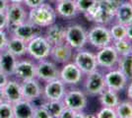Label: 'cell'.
Masks as SVG:
<instances>
[{
    "label": "cell",
    "instance_id": "30",
    "mask_svg": "<svg viewBox=\"0 0 132 118\" xmlns=\"http://www.w3.org/2000/svg\"><path fill=\"white\" fill-rule=\"evenodd\" d=\"M117 118H132V101H119V103L114 107Z\"/></svg>",
    "mask_w": 132,
    "mask_h": 118
},
{
    "label": "cell",
    "instance_id": "5",
    "mask_svg": "<svg viewBox=\"0 0 132 118\" xmlns=\"http://www.w3.org/2000/svg\"><path fill=\"white\" fill-rule=\"evenodd\" d=\"M88 35V43L96 47L102 48L112 43V39L110 37V30L105 25L97 24L87 32Z\"/></svg>",
    "mask_w": 132,
    "mask_h": 118
},
{
    "label": "cell",
    "instance_id": "16",
    "mask_svg": "<svg viewBox=\"0 0 132 118\" xmlns=\"http://www.w3.org/2000/svg\"><path fill=\"white\" fill-rule=\"evenodd\" d=\"M105 88H109L116 92H120L126 88L128 79L119 69H110L109 72L104 74Z\"/></svg>",
    "mask_w": 132,
    "mask_h": 118
},
{
    "label": "cell",
    "instance_id": "8",
    "mask_svg": "<svg viewBox=\"0 0 132 118\" xmlns=\"http://www.w3.org/2000/svg\"><path fill=\"white\" fill-rule=\"evenodd\" d=\"M60 68L57 66V63L51 59H44L37 62V76L36 78L39 82H50L59 78Z\"/></svg>",
    "mask_w": 132,
    "mask_h": 118
},
{
    "label": "cell",
    "instance_id": "11",
    "mask_svg": "<svg viewBox=\"0 0 132 118\" xmlns=\"http://www.w3.org/2000/svg\"><path fill=\"white\" fill-rule=\"evenodd\" d=\"M98 66L104 69H113L117 65L119 55L117 54L112 44H110L105 47L100 48L96 54Z\"/></svg>",
    "mask_w": 132,
    "mask_h": 118
},
{
    "label": "cell",
    "instance_id": "47",
    "mask_svg": "<svg viewBox=\"0 0 132 118\" xmlns=\"http://www.w3.org/2000/svg\"><path fill=\"white\" fill-rule=\"evenodd\" d=\"M129 2H130V3H131V5H132V0H129Z\"/></svg>",
    "mask_w": 132,
    "mask_h": 118
},
{
    "label": "cell",
    "instance_id": "26",
    "mask_svg": "<svg viewBox=\"0 0 132 118\" xmlns=\"http://www.w3.org/2000/svg\"><path fill=\"white\" fill-rule=\"evenodd\" d=\"M99 101L102 106L114 107L119 103L120 98L118 96V92L105 88L99 95Z\"/></svg>",
    "mask_w": 132,
    "mask_h": 118
},
{
    "label": "cell",
    "instance_id": "43",
    "mask_svg": "<svg viewBox=\"0 0 132 118\" xmlns=\"http://www.w3.org/2000/svg\"><path fill=\"white\" fill-rule=\"evenodd\" d=\"M8 5H9V1L8 0H0V11L5 12Z\"/></svg>",
    "mask_w": 132,
    "mask_h": 118
},
{
    "label": "cell",
    "instance_id": "13",
    "mask_svg": "<svg viewBox=\"0 0 132 118\" xmlns=\"http://www.w3.org/2000/svg\"><path fill=\"white\" fill-rule=\"evenodd\" d=\"M13 76L20 82L36 78L37 62L34 59H18Z\"/></svg>",
    "mask_w": 132,
    "mask_h": 118
},
{
    "label": "cell",
    "instance_id": "20",
    "mask_svg": "<svg viewBox=\"0 0 132 118\" xmlns=\"http://www.w3.org/2000/svg\"><path fill=\"white\" fill-rule=\"evenodd\" d=\"M44 35L52 46L64 43L65 42V28L62 25L56 24L55 22L52 25L45 28Z\"/></svg>",
    "mask_w": 132,
    "mask_h": 118
},
{
    "label": "cell",
    "instance_id": "34",
    "mask_svg": "<svg viewBox=\"0 0 132 118\" xmlns=\"http://www.w3.org/2000/svg\"><path fill=\"white\" fill-rule=\"evenodd\" d=\"M95 117L97 118H117L116 109L113 107L102 106L98 112L96 113Z\"/></svg>",
    "mask_w": 132,
    "mask_h": 118
},
{
    "label": "cell",
    "instance_id": "12",
    "mask_svg": "<svg viewBox=\"0 0 132 118\" xmlns=\"http://www.w3.org/2000/svg\"><path fill=\"white\" fill-rule=\"evenodd\" d=\"M67 90L66 86L60 79H55L44 83L43 88V97L47 101H61Z\"/></svg>",
    "mask_w": 132,
    "mask_h": 118
},
{
    "label": "cell",
    "instance_id": "14",
    "mask_svg": "<svg viewBox=\"0 0 132 118\" xmlns=\"http://www.w3.org/2000/svg\"><path fill=\"white\" fill-rule=\"evenodd\" d=\"M5 14L9 28H13L28 20V12L23 3H9Z\"/></svg>",
    "mask_w": 132,
    "mask_h": 118
},
{
    "label": "cell",
    "instance_id": "21",
    "mask_svg": "<svg viewBox=\"0 0 132 118\" xmlns=\"http://www.w3.org/2000/svg\"><path fill=\"white\" fill-rule=\"evenodd\" d=\"M56 15L63 19H73L78 15L75 0H60L55 4Z\"/></svg>",
    "mask_w": 132,
    "mask_h": 118
},
{
    "label": "cell",
    "instance_id": "25",
    "mask_svg": "<svg viewBox=\"0 0 132 118\" xmlns=\"http://www.w3.org/2000/svg\"><path fill=\"white\" fill-rule=\"evenodd\" d=\"M5 49L15 55L17 58H21L27 54V42L14 35H10Z\"/></svg>",
    "mask_w": 132,
    "mask_h": 118
},
{
    "label": "cell",
    "instance_id": "17",
    "mask_svg": "<svg viewBox=\"0 0 132 118\" xmlns=\"http://www.w3.org/2000/svg\"><path fill=\"white\" fill-rule=\"evenodd\" d=\"M23 98L30 101L39 99L43 96V88L37 78L30 79L21 82Z\"/></svg>",
    "mask_w": 132,
    "mask_h": 118
},
{
    "label": "cell",
    "instance_id": "28",
    "mask_svg": "<svg viewBox=\"0 0 132 118\" xmlns=\"http://www.w3.org/2000/svg\"><path fill=\"white\" fill-rule=\"evenodd\" d=\"M116 67L126 76L128 81L132 80V53L119 56Z\"/></svg>",
    "mask_w": 132,
    "mask_h": 118
},
{
    "label": "cell",
    "instance_id": "22",
    "mask_svg": "<svg viewBox=\"0 0 132 118\" xmlns=\"http://www.w3.org/2000/svg\"><path fill=\"white\" fill-rule=\"evenodd\" d=\"M35 103L33 101L22 98L13 103L14 118H33Z\"/></svg>",
    "mask_w": 132,
    "mask_h": 118
},
{
    "label": "cell",
    "instance_id": "3",
    "mask_svg": "<svg viewBox=\"0 0 132 118\" xmlns=\"http://www.w3.org/2000/svg\"><path fill=\"white\" fill-rule=\"evenodd\" d=\"M52 45L47 41L44 34H38L27 42V55L35 61H40L50 58Z\"/></svg>",
    "mask_w": 132,
    "mask_h": 118
},
{
    "label": "cell",
    "instance_id": "2",
    "mask_svg": "<svg viewBox=\"0 0 132 118\" xmlns=\"http://www.w3.org/2000/svg\"><path fill=\"white\" fill-rule=\"evenodd\" d=\"M56 12L54 7L48 3L44 2L39 7L29 9L28 11V21L36 25L39 28H46L56 22Z\"/></svg>",
    "mask_w": 132,
    "mask_h": 118
},
{
    "label": "cell",
    "instance_id": "36",
    "mask_svg": "<svg viewBox=\"0 0 132 118\" xmlns=\"http://www.w3.org/2000/svg\"><path fill=\"white\" fill-rule=\"evenodd\" d=\"M76 116H77V111L64 106L63 110L61 111L59 115V118H76Z\"/></svg>",
    "mask_w": 132,
    "mask_h": 118
},
{
    "label": "cell",
    "instance_id": "38",
    "mask_svg": "<svg viewBox=\"0 0 132 118\" xmlns=\"http://www.w3.org/2000/svg\"><path fill=\"white\" fill-rule=\"evenodd\" d=\"M8 39L9 37L6 33V30H0V51L5 49Z\"/></svg>",
    "mask_w": 132,
    "mask_h": 118
},
{
    "label": "cell",
    "instance_id": "40",
    "mask_svg": "<svg viewBox=\"0 0 132 118\" xmlns=\"http://www.w3.org/2000/svg\"><path fill=\"white\" fill-rule=\"evenodd\" d=\"M8 79H9V77L4 72H2L0 70V88H3L5 86V84L7 83V81H8Z\"/></svg>",
    "mask_w": 132,
    "mask_h": 118
},
{
    "label": "cell",
    "instance_id": "45",
    "mask_svg": "<svg viewBox=\"0 0 132 118\" xmlns=\"http://www.w3.org/2000/svg\"><path fill=\"white\" fill-rule=\"evenodd\" d=\"M9 3H23V0H8Z\"/></svg>",
    "mask_w": 132,
    "mask_h": 118
},
{
    "label": "cell",
    "instance_id": "27",
    "mask_svg": "<svg viewBox=\"0 0 132 118\" xmlns=\"http://www.w3.org/2000/svg\"><path fill=\"white\" fill-rule=\"evenodd\" d=\"M40 104L46 109V111L50 114V118H59L61 111L63 110V108L65 106L62 99L61 101H47V99H44Z\"/></svg>",
    "mask_w": 132,
    "mask_h": 118
},
{
    "label": "cell",
    "instance_id": "33",
    "mask_svg": "<svg viewBox=\"0 0 132 118\" xmlns=\"http://www.w3.org/2000/svg\"><path fill=\"white\" fill-rule=\"evenodd\" d=\"M0 118H14L12 103L6 101L0 102Z\"/></svg>",
    "mask_w": 132,
    "mask_h": 118
},
{
    "label": "cell",
    "instance_id": "39",
    "mask_svg": "<svg viewBox=\"0 0 132 118\" xmlns=\"http://www.w3.org/2000/svg\"><path fill=\"white\" fill-rule=\"evenodd\" d=\"M7 28H9V25L5 12L0 11V30H6Z\"/></svg>",
    "mask_w": 132,
    "mask_h": 118
},
{
    "label": "cell",
    "instance_id": "1",
    "mask_svg": "<svg viewBox=\"0 0 132 118\" xmlns=\"http://www.w3.org/2000/svg\"><path fill=\"white\" fill-rule=\"evenodd\" d=\"M120 2L121 0H98L95 7L84 16L90 22L106 26L114 19L116 8Z\"/></svg>",
    "mask_w": 132,
    "mask_h": 118
},
{
    "label": "cell",
    "instance_id": "18",
    "mask_svg": "<svg viewBox=\"0 0 132 118\" xmlns=\"http://www.w3.org/2000/svg\"><path fill=\"white\" fill-rule=\"evenodd\" d=\"M73 48L66 42L58 45H53L50 50V58L57 64H65L73 58Z\"/></svg>",
    "mask_w": 132,
    "mask_h": 118
},
{
    "label": "cell",
    "instance_id": "29",
    "mask_svg": "<svg viewBox=\"0 0 132 118\" xmlns=\"http://www.w3.org/2000/svg\"><path fill=\"white\" fill-rule=\"evenodd\" d=\"M112 46L119 56L127 55L132 53V41L128 39H122L112 41Z\"/></svg>",
    "mask_w": 132,
    "mask_h": 118
},
{
    "label": "cell",
    "instance_id": "4",
    "mask_svg": "<svg viewBox=\"0 0 132 118\" xmlns=\"http://www.w3.org/2000/svg\"><path fill=\"white\" fill-rule=\"evenodd\" d=\"M65 42L71 46L73 50L84 48L88 43L86 29L80 24H72L65 28Z\"/></svg>",
    "mask_w": 132,
    "mask_h": 118
},
{
    "label": "cell",
    "instance_id": "46",
    "mask_svg": "<svg viewBox=\"0 0 132 118\" xmlns=\"http://www.w3.org/2000/svg\"><path fill=\"white\" fill-rule=\"evenodd\" d=\"M48 3H50V4H56L57 2H59L60 0H46Z\"/></svg>",
    "mask_w": 132,
    "mask_h": 118
},
{
    "label": "cell",
    "instance_id": "24",
    "mask_svg": "<svg viewBox=\"0 0 132 118\" xmlns=\"http://www.w3.org/2000/svg\"><path fill=\"white\" fill-rule=\"evenodd\" d=\"M116 23L127 26L132 23V5L129 1H121L117 6L114 15Z\"/></svg>",
    "mask_w": 132,
    "mask_h": 118
},
{
    "label": "cell",
    "instance_id": "6",
    "mask_svg": "<svg viewBox=\"0 0 132 118\" xmlns=\"http://www.w3.org/2000/svg\"><path fill=\"white\" fill-rule=\"evenodd\" d=\"M62 101L66 107L75 111H81L87 107L88 96L81 89L72 88L70 90H66Z\"/></svg>",
    "mask_w": 132,
    "mask_h": 118
},
{
    "label": "cell",
    "instance_id": "44",
    "mask_svg": "<svg viewBox=\"0 0 132 118\" xmlns=\"http://www.w3.org/2000/svg\"><path fill=\"white\" fill-rule=\"evenodd\" d=\"M5 101V97H4V93H3V90L2 88H0V102Z\"/></svg>",
    "mask_w": 132,
    "mask_h": 118
},
{
    "label": "cell",
    "instance_id": "23",
    "mask_svg": "<svg viewBox=\"0 0 132 118\" xmlns=\"http://www.w3.org/2000/svg\"><path fill=\"white\" fill-rule=\"evenodd\" d=\"M18 58L8 50L3 49L0 51V70L10 78L13 76Z\"/></svg>",
    "mask_w": 132,
    "mask_h": 118
},
{
    "label": "cell",
    "instance_id": "31",
    "mask_svg": "<svg viewBox=\"0 0 132 118\" xmlns=\"http://www.w3.org/2000/svg\"><path fill=\"white\" fill-rule=\"evenodd\" d=\"M109 30H110V34L112 39V41L126 39V26L119 24V23H116L111 25V27Z\"/></svg>",
    "mask_w": 132,
    "mask_h": 118
},
{
    "label": "cell",
    "instance_id": "35",
    "mask_svg": "<svg viewBox=\"0 0 132 118\" xmlns=\"http://www.w3.org/2000/svg\"><path fill=\"white\" fill-rule=\"evenodd\" d=\"M33 118H50V116L48 112L46 111V109L42 104H39V105L36 104L34 109Z\"/></svg>",
    "mask_w": 132,
    "mask_h": 118
},
{
    "label": "cell",
    "instance_id": "7",
    "mask_svg": "<svg viewBox=\"0 0 132 118\" xmlns=\"http://www.w3.org/2000/svg\"><path fill=\"white\" fill-rule=\"evenodd\" d=\"M72 59H73V62L77 65V67L84 73V75L93 72L99 67L96 54L83 48L76 50V53L73 54Z\"/></svg>",
    "mask_w": 132,
    "mask_h": 118
},
{
    "label": "cell",
    "instance_id": "42",
    "mask_svg": "<svg viewBox=\"0 0 132 118\" xmlns=\"http://www.w3.org/2000/svg\"><path fill=\"white\" fill-rule=\"evenodd\" d=\"M126 39L132 41V23L126 26Z\"/></svg>",
    "mask_w": 132,
    "mask_h": 118
},
{
    "label": "cell",
    "instance_id": "32",
    "mask_svg": "<svg viewBox=\"0 0 132 118\" xmlns=\"http://www.w3.org/2000/svg\"><path fill=\"white\" fill-rule=\"evenodd\" d=\"M98 0H75L76 6L79 13H82L83 15L87 14L93 9L97 4Z\"/></svg>",
    "mask_w": 132,
    "mask_h": 118
},
{
    "label": "cell",
    "instance_id": "19",
    "mask_svg": "<svg viewBox=\"0 0 132 118\" xmlns=\"http://www.w3.org/2000/svg\"><path fill=\"white\" fill-rule=\"evenodd\" d=\"M2 90L4 93L5 101L12 104L23 98L21 82L18 81L17 79H8L7 83L2 88Z\"/></svg>",
    "mask_w": 132,
    "mask_h": 118
},
{
    "label": "cell",
    "instance_id": "41",
    "mask_svg": "<svg viewBox=\"0 0 132 118\" xmlns=\"http://www.w3.org/2000/svg\"><path fill=\"white\" fill-rule=\"evenodd\" d=\"M126 96L128 99L132 101V80H130L129 84L126 86Z\"/></svg>",
    "mask_w": 132,
    "mask_h": 118
},
{
    "label": "cell",
    "instance_id": "9",
    "mask_svg": "<svg viewBox=\"0 0 132 118\" xmlns=\"http://www.w3.org/2000/svg\"><path fill=\"white\" fill-rule=\"evenodd\" d=\"M105 89L104 74L98 69L86 75L84 82V92L87 96H97Z\"/></svg>",
    "mask_w": 132,
    "mask_h": 118
},
{
    "label": "cell",
    "instance_id": "15",
    "mask_svg": "<svg viewBox=\"0 0 132 118\" xmlns=\"http://www.w3.org/2000/svg\"><path fill=\"white\" fill-rule=\"evenodd\" d=\"M11 29V35H14L18 39H22L24 41H30L35 37H37L38 34H42V28L37 27L36 25L32 24L29 21L19 24L15 27Z\"/></svg>",
    "mask_w": 132,
    "mask_h": 118
},
{
    "label": "cell",
    "instance_id": "37",
    "mask_svg": "<svg viewBox=\"0 0 132 118\" xmlns=\"http://www.w3.org/2000/svg\"><path fill=\"white\" fill-rule=\"evenodd\" d=\"M46 0H23V4L25 7H27L29 9H33L36 7H39Z\"/></svg>",
    "mask_w": 132,
    "mask_h": 118
},
{
    "label": "cell",
    "instance_id": "10",
    "mask_svg": "<svg viewBox=\"0 0 132 118\" xmlns=\"http://www.w3.org/2000/svg\"><path fill=\"white\" fill-rule=\"evenodd\" d=\"M84 73L74 62H67L60 68L59 79L66 86H77L83 81Z\"/></svg>",
    "mask_w": 132,
    "mask_h": 118
}]
</instances>
